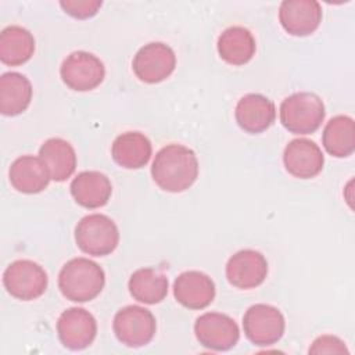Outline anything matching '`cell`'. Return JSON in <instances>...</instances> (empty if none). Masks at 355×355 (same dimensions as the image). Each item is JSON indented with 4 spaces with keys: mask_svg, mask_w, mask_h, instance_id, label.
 Here are the masks:
<instances>
[{
    "mask_svg": "<svg viewBox=\"0 0 355 355\" xmlns=\"http://www.w3.org/2000/svg\"><path fill=\"white\" fill-rule=\"evenodd\" d=\"M309 354H348L343 340L336 336H320L309 348Z\"/></svg>",
    "mask_w": 355,
    "mask_h": 355,
    "instance_id": "27",
    "label": "cell"
},
{
    "mask_svg": "<svg viewBox=\"0 0 355 355\" xmlns=\"http://www.w3.org/2000/svg\"><path fill=\"white\" fill-rule=\"evenodd\" d=\"M151 143L140 132H126L119 135L111 148L114 161L126 169H139L147 165L151 157Z\"/></svg>",
    "mask_w": 355,
    "mask_h": 355,
    "instance_id": "19",
    "label": "cell"
},
{
    "mask_svg": "<svg viewBox=\"0 0 355 355\" xmlns=\"http://www.w3.org/2000/svg\"><path fill=\"white\" fill-rule=\"evenodd\" d=\"M173 295L184 308L204 309L215 298V283L200 270H187L176 277Z\"/></svg>",
    "mask_w": 355,
    "mask_h": 355,
    "instance_id": "15",
    "label": "cell"
},
{
    "mask_svg": "<svg viewBox=\"0 0 355 355\" xmlns=\"http://www.w3.org/2000/svg\"><path fill=\"white\" fill-rule=\"evenodd\" d=\"M128 286L130 295L136 301L148 305L161 302L168 294V277L153 268L135 270Z\"/></svg>",
    "mask_w": 355,
    "mask_h": 355,
    "instance_id": "25",
    "label": "cell"
},
{
    "mask_svg": "<svg viewBox=\"0 0 355 355\" xmlns=\"http://www.w3.org/2000/svg\"><path fill=\"white\" fill-rule=\"evenodd\" d=\"M286 322L283 313L268 304L250 306L243 316L245 337L255 345L268 347L276 344L284 333Z\"/></svg>",
    "mask_w": 355,
    "mask_h": 355,
    "instance_id": "7",
    "label": "cell"
},
{
    "mask_svg": "<svg viewBox=\"0 0 355 355\" xmlns=\"http://www.w3.org/2000/svg\"><path fill=\"white\" fill-rule=\"evenodd\" d=\"M176 67L175 51L162 42L144 44L135 55L132 68L135 75L146 83L165 80Z\"/></svg>",
    "mask_w": 355,
    "mask_h": 355,
    "instance_id": "9",
    "label": "cell"
},
{
    "mask_svg": "<svg viewBox=\"0 0 355 355\" xmlns=\"http://www.w3.org/2000/svg\"><path fill=\"white\" fill-rule=\"evenodd\" d=\"M78 247L89 255L105 257L119 243V230L115 222L103 214H92L82 218L75 227Z\"/></svg>",
    "mask_w": 355,
    "mask_h": 355,
    "instance_id": "4",
    "label": "cell"
},
{
    "mask_svg": "<svg viewBox=\"0 0 355 355\" xmlns=\"http://www.w3.org/2000/svg\"><path fill=\"white\" fill-rule=\"evenodd\" d=\"M32 100V85L18 72H6L0 78V111L3 115L15 116L24 112Z\"/></svg>",
    "mask_w": 355,
    "mask_h": 355,
    "instance_id": "22",
    "label": "cell"
},
{
    "mask_svg": "<svg viewBox=\"0 0 355 355\" xmlns=\"http://www.w3.org/2000/svg\"><path fill=\"white\" fill-rule=\"evenodd\" d=\"M151 175L159 189L169 193L184 191L198 176L197 157L186 146L168 144L155 154Z\"/></svg>",
    "mask_w": 355,
    "mask_h": 355,
    "instance_id": "1",
    "label": "cell"
},
{
    "mask_svg": "<svg viewBox=\"0 0 355 355\" xmlns=\"http://www.w3.org/2000/svg\"><path fill=\"white\" fill-rule=\"evenodd\" d=\"M234 116L243 130L255 135L266 130L275 122L276 108L268 97L259 93H248L239 100Z\"/></svg>",
    "mask_w": 355,
    "mask_h": 355,
    "instance_id": "16",
    "label": "cell"
},
{
    "mask_svg": "<svg viewBox=\"0 0 355 355\" xmlns=\"http://www.w3.org/2000/svg\"><path fill=\"white\" fill-rule=\"evenodd\" d=\"M57 333L64 347L72 351L85 349L96 338L97 322L83 308H68L58 318Z\"/></svg>",
    "mask_w": 355,
    "mask_h": 355,
    "instance_id": "11",
    "label": "cell"
},
{
    "mask_svg": "<svg viewBox=\"0 0 355 355\" xmlns=\"http://www.w3.org/2000/svg\"><path fill=\"white\" fill-rule=\"evenodd\" d=\"M71 194L75 201L85 208L104 207L112 193L110 179L98 171H85L71 182Z\"/></svg>",
    "mask_w": 355,
    "mask_h": 355,
    "instance_id": "17",
    "label": "cell"
},
{
    "mask_svg": "<svg viewBox=\"0 0 355 355\" xmlns=\"http://www.w3.org/2000/svg\"><path fill=\"white\" fill-rule=\"evenodd\" d=\"M326 111L322 98L311 92H300L286 97L280 104V122L291 133L309 135L316 132Z\"/></svg>",
    "mask_w": 355,
    "mask_h": 355,
    "instance_id": "3",
    "label": "cell"
},
{
    "mask_svg": "<svg viewBox=\"0 0 355 355\" xmlns=\"http://www.w3.org/2000/svg\"><path fill=\"white\" fill-rule=\"evenodd\" d=\"M12 187L25 194L43 191L51 179L43 161L33 155L18 157L8 171Z\"/></svg>",
    "mask_w": 355,
    "mask_h": 355,
    "instance_id": "18",
    "label": "cell"
},
{
    "mask_svg": "<svg viewBox=\"0 0 355 355\" xmlns=\"http://www.w3.org/2000/svg\"><path fill=\"white\" fill-rule=\"evenodd\" d=\"M283 162L290 175L300 179H311L322 172L324 157L315 141L294 139L284 148Z\"/></svg>",
    "mask_w": 355,
    "mask_h": 355,
    "instance_id": "14",
    "label": "cell"
},
{
    "mask_svg": "<svg viewBox=\"0 0 355 355\" xmlns=\"http://www.w3.org/2000/svg\"><path fill=\"white\" fill-rule=\"evenodd\" d=\"M322 143L326 151L337 158L349 157L355 150V123L348 115L331 118L322 135Z\"/></svg>",
    "mask_w": 355,
    "mask_h": 355,
    "instance_id": "24",
    "label": "cell"
},
{
    "mask_svg": "<svg viewBox=\"0 0 355 355\" xmlns=\"http://www.w3.org/2000/svg\"><path fill=\"white\" fill-rule=\"evenodd\" d=\"M255 39L243 26H230L218 37V53L230 65H244L255 54Z\"/></svg>",
    "mask_w": 355,
    "mask_h": 355,
    "instance_id": "21",
    "label": "cell"
},
{
    "mask_svg": "<svg viewBox=\"0 0 355 355\" xmlns=\"http://www.w3.org/2000/svg\"><path fill=\"white\" fill-rule=\"evenodd\" d=\"M194 333L200 344L212 351H229L240 338L237 323L219 312H207L198 316Z\"/></svg>",
    "mask_w": 355,
    "mask_h": 355,
    "instance_id": "10",
    "label": "cell"
},
{
    "mask_svg": "<svg viewBox=\"0 0 355 355\" xmlns=\"http://www.w3.org/2000/svg\"><path fill=\"white\" fill-rule=\"evenodd\" d=\"M46 270L31 259H18L7 266L3 273L6 290L15 298L31 301L39 298L47 288Z\"/></svg>",
    "mask_w": 355,
    "mask_h": 355,
    "instance_id": "6",
    "label": "cell"
},
{
    "mask_svg": "<svg viewBox=\"0 0 355 355\" xmlns=\"http://www.w3.org/2000/svg\"><path fill=\"white\" fill-rule=\"evenodd\" d=\"M268 275L266 258L255 250H241L232 255L226 263V277L237 288H255Z\"/></svg>",
    "mask_w": 355,
    "mask_h": 355,
    "instance_id": "12",
    "label": "cell"
},
{
    "mask_svg": "<svg viewBox=\"0 0 355 355\" xmlns=\"http://www.w3.org/2000/svg\"><path fill=\"white\" fill-rule=\"evenodd\" d=\"M62 82L72 90L87 92L96 89L105 76L104 64L87 51H73L61 64Z\"/></svg>",
    "mask_w": 355,
    "mask_h": 355,
    "instance_id": "8",
    "label": "cell"
},
{
    "mask_svg": "<svg viewBox=\"0 0 355 355\" xmlns=\"http://www.w3.org/2000/svg\"><path fill=\"white\" fill-rule=\"evenodd\" d=\"M39 158L55 182L67 180L76 168V154L73 147L60 137L46 140L39 150Z\"/></svg>",
    "mask_w": 355,
    "mask_h": 355,
    "instance_id": "20",
    "label": "cell"
},
{
    "mask_svg": "<svg viewBox=\"0 0 355 355\" xmlns=\"http://www.w3.org/2000/svg\"><path fill=\"white\" fill-rule=\"evenodd\" d=\"M283 29L293 36H308L322 22V6L316 0H284L279 8Z\"/></svg>",
    "mask_w": 355,
    "mask_h": 355,
    "instance_id": "13",
    "label": "cell"
},
{
    "mask_svg": "<svg viewBox=\"0 0 355 355\" xmlns=\"http://www.w3.org/2000/svg\"><path fill=\"white\" fill-rule=\"evenodd\" d=\"M35 51L33 35L18 25L7 26L0 33V60L6 65H22Z\"/></svg>",
    "mask_w": 355,
    "mask_h": 355,
    "instance_id": "23",
    "label": "cell"
},
{
    "mask_svg": "<svg viewBox=\"0 0 355 355\" xmlns=\"http://www.w3.org/2000/svg\"><path fill=\"white\" fill-rule=\"evenodd\" d=\"M104 283L105 275L103 268L82 257L68 261L58 275V288L61 294L73 302L94 300L101 293Z\"/></svg>",
    "mask_w": 355,
    "mask_h": 355,
    "instance_id": "2",
    "label": "cell"
},
{
    "mask_svg": "<svg viewBox=\"0 0 355 355\" xmlns=\"http://www.w3.org/2000/svg\"><path fill=\"white\" fill-rule=\"evenodd\" d=\"M114 333L126 347L139 348L148 344L157 330L154 315L139 305H128L114 316Z\"/></svg>",
    "mask_w": 355,
    "mask_h": 355,
    "instance_id": "5",
    "label": "cell"
},
{
    "mask_svg": "<svg viewBox=\"0 0 355 355\" xmlns=\"http://www.w3.org/2000/svg\"><path fill=\"white\" fill-rule=\"evenodd\" d=\"M62 10L73 18H90L97 14L103 1L98 0H67L60 1Z\"/></svg>",
    "mask_w": 355,
    "mask_h": 355,
    "instance_id": "26",
    "label": "cell"
}]
</instances>
